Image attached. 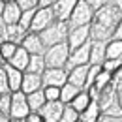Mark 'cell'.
I'll return each mask as SVG.
<instances>
[{"label": "cell", "mask_w": 122, "mask_h": 122, "mask_svg": "<svg viewBox=\"0 0 122 122\" xmlns=\"http://www.w3.org/2000/svg\"><path fill=\"white\" fill-rule=\"evenodd\" d=\"M120 21H122V10L117 8L113 2L107 4L105 8H102L100 11H96L94 21L90 25L92 41H109L115 36V30Z\"/></svg>", "instance_id": "cell-1"}, {"label": "cell", "mask_w": 122, "mask_h": 122, "mask_svg": "<svg viewBox=\"0 0 122 122\" xmlns=\"http://www.w3.org/2000/svg\"><path fill=\"white\" fill-rule=\"evenodd\" d=\"M70 30H71V25H70L68 21H55V23H53L49 28H45L40 36H41L45 47L49 49V47H53V45H58V43L68 41Z\"/></svg>", "instance_id": "cell-2"}, {"label": "cell", "mask_w": 122, "mask_h": 122, "mask_svg": "<svg viewBox=\"0 0 122 122\" xmlns=\"http://www.w3.org/2000/svg\"><path fill=\"white\" fill-rule=\"evenodd\" d=\"M70 55H71V49H70V43H68V41L49 47L45 51L47 68H64V70H66V64L70 60Z\"/></svg>", "instance_id": "cell-3"}, {"label": "cell", "mask_w": 122, "mask_h": 122, "mask_svg": "<svg viewBox=\"0 0 122 122\" xmlns=\"http://www.w3.org/2000/svg\"><path fill=\"white\" fill-rule=\"evenodd\" d=\"M94 15H96V11H94V8H92L90 4H88L86 0H79V2H77V6H75V10H73V13H71L70 25H71V28H73V26L92 25Z\"/></svg>", "instance_id": "cell-4"}, {"label": "cell", "mask_w": 122, "mask_h": 122, "mask_svg": "<svg viewBox=\"0 0 122 122\" xmlns=\"http://www.w3.org/2000/svg\"><path fill=\"white\" fill-rule=\"evenodd\" d=\"M32 113L30 105H28V98L23 90L13 92L11 94V111H10V118H21L25 120Z\"/></svg>", "instance_id": "cell-5"}, {"label": "cell", "mask_w": 122, "mask_h": 122, "mask_svg": "<svg viewBox=\"0 0 122 122\" xmlns=\"http://www.w3.org/2000/svg\"><path fill=\"white\" fill-rule=\"evenodd\" d=\"M26 28H23L21 25H6L4 21H0V36H2V43L4 41H11V43H17L21 45L25 41V38L28 36Z\"/></svg>", "instance_id": "cell-6"}, {"label": "cell", "mask_w": 122, "mask_h": 122, "mask_svg": "<svg viewBox=\"0 0 122 122\" xmlns=\"http://www.w3.org/2000/svg\"><path fill=\"white\" fill-rule=\"evenodd\" d=\"M56 21V15L53 11V8H38L36 11V17L32 21V26H30V32H36V34H41V32L49 28L53 23Z\"/></svg>", "instance_id": "cell-7"}, {"label": "cell", "mask_w": 122, "mask_h": 122, "mask_svg": "<svg viewBox=\"0 0 122 122\" xmlns=\"http://www.w3.org/2000/svg\"><path fill=\"white\" fill-rule=\"evenodd\" d=\"M90 51H92V41H88L86 45L79 47V49H73L71 55H70V60L66 64V71L70 73L73 68L77 66H85V64H90Z\"/></svg>", "instance_id": "cell-8"}, {"label": "cell", "mask_w": 122, "mask_h": 122, "mask_svg": "<svg viewBox=\"0 0 122 122\" xmlns=\"http://www.w3.org/2000/svg\"><path fill=\"white\" fill-rule=\"evenodd\" d=\"M92 34H90V25H85V26H73L70 30V36H68V43H70V49H79V47L86 45L90 41Z\"/></svg>", "instance_id": "cell-9"}, {"label": "cell", "mask_w": 122, "mask_h": 122, "mask_svg": "<svg viewBox=\"0 0 122 122\" xmlns=\"http://www.w3.org/2000/svg\"><path fill=\"white\" fill-rule=\"evenodd\" d=\"M70 73L64 68H47L43 73V86H58L62 88L68 83Z\"/></svg>", "instance_id": "cell-10"}, {"label": "cell", "mask_w": 122, "mask_h": 122, "mask_svg": "<svg viewBox=\"0 0 122 122\" xmlns=\"http://www.w3.org/2000/svg\"><path fill=\"white\" fill-rule=\"evenodd\" d=\"M23 17V10L17 2H4L2 4V21L6 25H19Z\"/></svg>", "instance_id": "cell-11"}, {"label": "cell", "mask_w": 122, "mask_h": 122, "mask_svg": "<svg viewBox=\"0 0 122 122\" xmlns=\"http://www.w3.org/2000/svg\"><path fill=\"white\" fill-rule=\"evenodd\" d=\"M77 2H79V0H56L55 6H53V11H55V15H56V21H68V23H70Z\"/></svg>", "instance_id": "cell-12"}, {"label": "cell", "mask_w": 122, "mask_h": 122, "mask_svg": "<svg viewBox=\"0 0 122 122\" xmlns=\"http://www.w3.org/2000/svg\"><path fill=\"white\" fill-rule=\"evenodd\" d=\"M21 47H25L30 55H45V51H47L41 36L36 34V32H28V36L25 38V41L21 43Z\"/></svg>", "instance_id": "cell-13"}, {"label": "cell", "mask_w": 122, "mask_h": 122, "mask_svg": "<svg viewBox=\"0 0 122 122\" xmlns=\"http://www.w3.org/2000/svg\"><path fill=\"white\" fill-rule=\"evenodd\" d=\"M64 107H66V103H62L60 100H58V102H47L45 107H43L40 113H41V117L45 118V122H60Z\"/></svg>", "instance_id": "cell-14"}, {"label": "cell", "mask_w": 122, "mask_h": 122, "mask_svg": "<svg viewBox=\"0 0 122 122\" xmlns=\"http://www.w3.org/2000/svg\"><path fill=\"white\" fill-rule=\"evenodd\" d=\"M2 70H4V71H6V75H8V81H10V88H11V94H13V92H19V90H21V86H23L25 71H21V70L13 68L10 62H6V64L2 66Z\"/></svg>", "instance_id": "cell-15"}, {"label": "cell", "mask_w": 122, "mask_h": 122, "mask_svg": "<svg viewBox=\"0 0 122 122\" xmlns=\"http://www.w3.org/2000/svg\"><path fill=\"white\" fill-rule=\"evenodd\" d=\"M88 71H90V64L73 68V70L70 71L68 83L75 85V86H79V88H85V86H86V81H88Z\"/></svg>", "instance_id": "cell-16"}, {"label": "cell", "mask_w": 122, "mask_h": 122, "mask_svg": "<svg viewBox=\"0 0 122 122\" xmlns=\"http://www.w3.org/2000/svg\"><path fill=\"white\" fill-rule=\"evenodd\" d=\"M43 86V75H38V73H28L25 71V79H23V86L21 90L25 94H32V92L41 90Z\"/></svg>", "instance_id": "cell-17"}, {"label": "cell", "mask_w": 122, "mask_h": 122, "mask_svg": "<svg viewBox=\"0 0 122 122\" xmlns=\"http://www.w3.org/2000/svg\"><path fill=\"white\" fill-rule=\"evenodd\" d=\"M105 60H107V41H92L90 64H100V66H103Z\"/></svg>", "instance_id": "cell-18"}, {"label": "cell", "mask_w": 122, "mask_h": 122, "mask_svg": "<svg viewBox=\"0 0 122 122\" xmlns=\"http://www.w3.org/2000/svg\"><path fill=\"white\" fill-rule=\"evenodd\" d=\"M30 53L25 49V47L19 45V49H17V53L13 55V58L10 60V64L13 66V68H17V70H21V71H26L28 70V64H30Z\"/></svg>", "instance_id": "cell-19"}, {"label": "cell", "mask_w": 122, "mask_h": 122, "mask_svg": "<svg viewBox=\"0 0 122 122\" xmlns=\"http://www.w3.org/2000/svg\"><path fill=\"white\" fill-rule=\"evenodd\" d=\"M26 98H28V105H30L32 113H40L47 103V96L43 92V88L38 92H32V94H26Z\"/></svg>", "instance_id": "cell-20"}, {"label": "cell", "mask_w": 122, "mask_h": 122, "mask_svg": "<svg viewBox=\"0 0 122 122\" xmlns=\"http://www.w3.org/2000/svg\"><path fill=\"white\" fill-rule=\"evenodd\" d=\"M47 70L45 64V55H32L30 56V64H28V73H38V75H43Z\"/></svg>", "instance_id": "cell-21"}, {"label": "cell", "mask_w": 122, "mask_h": 122, "mask_svg": "<svg viewBox=\"0 0 122 122\" xmlns=\"http://www.w3.org/2000/svg\"><path fill=\"white\" fill-rule=\"evenodd\" d=\"M83 90V88H79L75 85H71V83H66L64 86H62V94H60V102L62 103H66V105H70L73 100H75L77 96H79V92Z\"/></svg>", "instance_id": "cell-22"}, {"label": "cell", "mask_w": 122, "mask_h": 122, "mask_svg": "<svg viewBox=\"0 0 122 122\" xmlns=\"http://www.w3.org/2000/svg\"><path fill=\"white\" fill-rule=\"evenodd\" d=\"M122 56V40H109L107 41V60H117Z\"/></svg>", "instance_id": "cell-23"}, {"label": "cell", "mask_w": 122, "mask_h": 122, "mask_svg": "<svg viewBox=\"0 0 122 122\" xmlns=\"http://www.w3.org/2000/svg\"><path fill=\"white\" fill-rule=\"evenodd\" d=\"M90 103H92V102H90V94H88V92H85V90H81V92H79V96L71 102V105L75 107L79 113H85V111L88 109Z\"/></svg>", "instance_id": "cell-24"}, {"label": "cell", "mask_w": 122, "mask_h": 122, "mask_svg": "<svg viewBox=\"0 0 122 122\" xmlns=\"http://www.w3.org/2000/svg\"><path fill=\"white\" fill-rule=\"evenodd\" d=\"M98 109H100V105H98L96 102H92L90 105H88V109H86L85 113H81V120H85V122H96V118H98Z\"/></svg>", "instance_id": "cell-25"}, {"label": "cell", "mask_w": 122, "mask_h": 122, "mask_svg": "<svg viewBox=\"0 0 122 122\" xmlns=\"http://www.w3.org/2000/svg\"><path fill=\"white\" fill-rule=\"evenodd\" d=\"M77 120H79V111H77L71 103L66 105V107H64V113H62L60 122H77Z\"/></svg>", "instance_id": "cell-26"}, {"label": "cell", "mask_w": 122, "mask_h": 122, "mask_svg": "<svg viewBox=\"0 0 122 122\" xmlns=\"http://www.w3.org/2000/svg\"><path fill=\"white\" fill-rule=\"evenodd\" d=\"M17 49H19V45H17V43L4 41V43H2V58H4L6 62H10L11 58H13V55L17 53Z\"/></svg>", "instance_id": "cell-27"}, {"label": "cell", "mask_w": 122, "mask_h": 122, "mask_svg": "<svg viewBox=\"0 0 122 122\" xmlns=\"http://www.w3.org/2000/svg\"><path fill=\"white\" fill-rule=\"evenodd\" d=\"M109 81H111V73H109V71H105V70H103V71H102L100 75L96 77V83L92 85L90 88H94V90H102V88L105 86V85H107V83H109Z\"/></svg>", "instance_id": "cell-28"}, {"label": "cell", "mask_w": 122, "mask_h": 122, "mask_svg": "<svg viewBox=\"0 0 122 122\" xmlns=\"http://www.w3.org/2000/svg\"><path fill=\"white\" fill-rule=\"evenodd\" d=\"M36 11H38V10H28V11H23V17H21L19 25H21L23 28L30 30V26H32V21H34V17H36Z\"/></svg>", "instance_id": "cell-29"}, {"label": "cell", "mask_w": 122, "mask_h": 122, "mask_svg": "<svg viewBox=\"0 0 122 122\" xmlns=\"http://www.w3.org/2000/svg\"><path fill=\"white\" fill-rule=\"evenodd\" d=\"M43 92L47 96V102H58L60 94H62V88H58V86H43Z\"/></svg>", "instance_id": "cell-30"}, {"label": "cell", "mask_w": 122, "mask_h": 122, "mask_svg": "<svg viewBox=\"0 0 122 122\" xmlns=\"http://www.w3.org/2000/svg\"><path fill=\"white\" fill-rule=\"evenodd\" d=\"M10 111H11V94H4L0 96V113L10 117Z\"/></svg>", "instance_id": "cell-31"}, {"label": "cell", "mask_w": 122, "mask_h": 122, "mask_svg": "<svg viewBox=\"0 0 122 122\" xmlns=\"http://www.w3.org/2000/svg\"><path fill=\"white\" fill-rule=\"evenodd\" d=\"M4 94H11V88H10V81H8V75L4 70H0V96Z\"/></svg>", "instance_id": "cell-32"}, {"label": "cell", "mask_w": 122, "mask_h": 122, "mask_svg": "<svg viewBox=\"0 0 122 122\" xmlns=\"http://www.w3.org/2000/svg\"><path fill=\"white\" fill-rule=\"evenodd\" d=\"M15 2L21 6V10H23V11L38 10V8H40V0H15Z\"/></svg>", "instance_id": "cell-33"}, {"label": "cell", "mask_w": 122, "mask_h": 122, "mask_svg": "<svg viewBox=\"0 0 122 122\" xmlns=\"http://www.w3.org/2000/svg\"><path fill=\"white\" fill-rule=\"evenodd\" d=\"M102 73V66L100 64H90V71H88V81H86V86H92V83L96 81V77Z\"/></svg>", "instance_id": "cell-34"}, {"label": "cell", "mask_w": 122, "mask_h": 122, "mask_svg": "<svg viewBox=\"0 0 122 122\" xmlns=\"http://www.w3.org/2000/svg\"><path fill=\"white\" fill-rule=\"evenodd\" d=\"M118 66H122L120 58H117V60H105V62H103V70L109 71V73H111V71H115Z\"/></svg>", "instance_id": "cell-35"}, {"label": "cell", "mask_w": 122, "mask_h": 122, "mask_svg": "<svg viewBox=\"0 0 122 122\" xmlns=\"http://www.w3.org/2000/svg\"><path fill=\"white\" fill-rule=\"evenodd\" d=\"M86 2L94 8V11H100L102 8H105L107 4H111V0H86Z\"/></svg>", "instance_id": "cell-36"}, {"label": "cell", "mask_w": 122, "mask_h": 122, "mask_svg": "<svg viewBox=\"0 0 122 122\" xmlns=\"http://www.w3.org/2000/svg\"><path fill=\"white\" fill-rule=\"evenodd\" d=\"M25 120H26V122H45V118L41 117V113H30Z\"/></svg>", "instance_id": "cell-37"}, {"label": "cell", "mask_w": 122, "mask_h": 122, "mask_svg": "<svg viewBox=\"0 0 122 122\" xmlns=\"http://www.w3.org/2000/svg\"><path fill=\"white\" fill-rule=\"evenodd\" d=\"M56 0H40V8H53Z\"/></svg>", "instance_id": "cell-38"}, {"label": "cell", "mask_w": 122, "mask_h": 122, "mask_svg": "<svg viewBox=\"0 0 122 122\" xmlns=\"http://www.w3.org/2000/svg\"><path fill=\"white\" fill-rule=\"evenodd\" d=\"M113 40H122V21L118 23V26H117V30H115V36H113Z\"/></svg>", "instance_id": "cell-39"}, {"label": "cell", "mask_w": 122, "mask_h": 122, "mask_svg": "<svg viewBox=\"0 0 122 122\" xmlns=\"http://www.w3.org/2000/svg\"><path fill=\"white\" fill-rule=\"evenodd\" d=\"M111 2H113L117 8H120V10H122V0H111Z\"/></svg>", "instance_id": "cell-40"}, {"label": "cell", "mask_w": 122, "mask_h": 122, "mask_svg": "<svg viewBox=\"0 0 122 122\" xmlns=\"http://www.w3.org/2000/svg\"><path fill=\"white\" fill-rule=\"evenodd\" d=\"M0 122H11V118L6 117V115H2V117H0Z\"/></svg>", "instance_id": "cell-41"}, {"label": "cell", "mask_w": 122, "mask_h": 122, "mask_svg": "<svg viewBox=\"0 0 122 122\" xmlns=\"http://www.w3.org/2000/svg\"><path fill=\"white\" fill-rule=\"evenodd\" d=\"M11 122H26V120H21V118H11Z\"/></svg>", "instance_id": "cell-42"}, {"label": "cell", "mask_w": 122, "mask_h": 122, "mask_svg": "<svg viewBox=\"0 0 122 122\" xmlns=\"http://www.w3.org/2000/svg\"><path fill=\"white\" fill-rule=\"evenodd\" d=\"M2 2H15V0H2Z\"/></svg>", "instance_id": "cell-43"}, {"label": "cell", "mask_w": 122, "mask_h": 122, "mask_svg": "<svg viewBox=\"0 0 122 122\" xmlns=\"http://www.w3.org/2000/svg\"><path fill=\"white\" fill-rule=\"evenodd\" d=\"M77 122H85V120H77Z\"/></svg>", "instance_id": "cell-44"}]
</instances>
